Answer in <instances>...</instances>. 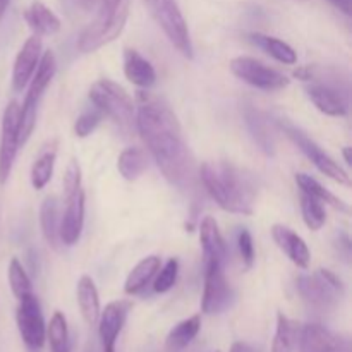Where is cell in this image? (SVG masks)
Here are the masks:
<instances>
[{
    "instance_id": "6da1fadb",
    "label": "cell",
    "mask_w": 352,
    "mask_h": 352,
    "mask_svg": "<svg viewBox=\"0 0 352 352\" xmlns=\"http://www.w3.org/2000/svg\"><path fill=\"white\" fill-rule=\"evenodd\" d=\"M136 127L164 177L181 191L195 188V158L177 116L162 96L138 93Z\"/></svg>"
},
{
    "instance_id": "7a4b0ae2",
    "label": "cell",
    "mask_w": 352,
    "mask_h": 352,
    "mask_svg": "<svg viewBox=\"0 0 352 352\" xmlns=\"http://www.w3.org/2000/svg\"><path fill=\"white\" fill-rule=\"evenodd\" d=\"M199 179L222 210L239 215L253 213L258 188L246 170L229 162H205L199 167Z\"/></svg>"
},
{
    "instance_id": "3957f363",
    "label": "cell",
    "mask_w": 352,
    "mask_h": 352,
    "mask_svg": "<svg viewBox=\"0 0 352 352\" xmlns=\"http://www.w3.org/2000/svg\"><path fill=\"white\" fill-rule=\"evenodd\" d=\"M129 6L131 0H100V9L95 21L79 36V52L91 54L112 43L126 26Z\"/></svg>"
},
{
    "instance_id": "277c9868",
    "label": "cell",
    "mask_w": 352,
    "mask_h": 352,
    "mask_svg": "<svg viewBox=\"0 0 352 352\" xmlns=\"http://www.w3.org/2000/svg\"><path fill=\"white\" fill-rule=\"evenodd\" d=\"M64 213L60 215V239L64 246H74L85 226V189L81 167L76 160L69 162L64 174Z\"/></svg>"
},
{
    "instance_id": "5b68a950",
    "label": "cell",
    "mask_w": 352,
    "mask_h": 352,
    "mask_svg": "<svg viewBox=\"0 0 352 352\" xmlns=\"http://www.w3.org/2000/svg\"><path fill=\"white\" fill-rule=\"evenodd\" d=\"M89 100L93 105L110 117L120 129L131 131L136 126V107L129 93L112 79H98L89 88Z\"/></svg>"
},
{
    "instance_id": "8992f818",
    "label": "cell",
    "mask_w": 352,
    "mask_h": 352,
    "mask_svg": "<svg viewBox=\"0 0 352 352\" xmlns=\"http://www.w3.org/2000/svg\"><path fill=\"white\" fill-rule=\"evenodd\" d=\"M55 72H57V58H55L54 52L47 50L41 55L40 62L36 65L33 78L30 79V88H28L26 98H24L23 105H19V141L21 144L26 143L30 136L33 134L34 126H36V112L40 100L43 96L45 89L54 79Z\"/></svg>"
},
{
    "instance_id": "52a82bcc",
    "label": "cell",
    "mask_w": 352,
    "mask_h": 352,
    "mask_svg": "<svg viewBox=\"0 0 352 352\" xmlns=\"http://www.w3.org/2000/svg\"><path fill=\"white\" fill-rule=\"evenodd\" d=\"M148 12L153 17L165 36L172 45L184 55L186 58L195 57L191 34H189L188 23L181 12L177 0H143Z\"/></svg>"
},
{
    "instance_id": "ba28073f",
    "label": "cell",
    "mask_w": 352,
    "mask_h": 352,
    "mask_svg": "<svg viewBox=\"0 0 352 352\" xmlns=\"http://www.w3.org/2000/svg\"><path fill=\"white\" fill-rule=\"evenodd\" d=\"M301 298L316 309H332L344 296V285L336 274L320 268L315 274H301L296 280Z\"/></svg>"
},
{
    "instance_id": "9c48e42d",
    "label": "cell",
    "mask_w": 352,
    "mask_h": 352,
    "mask_svg": "<svg viewBox=\"0 0 352 352\" xmlns=\"http://www.w3.org/2000/svg\"><path fill=\"white\" fill-rule=\"evenodd\" d=\"M277 126L284 131L285 136L296 144V146L301 150V153L322 172L323 175L330 177L332 181L339 182L342 186H351V177L322 146H320L316 141H313L305 131H301L299 127H296L294 124L289 122L287 119H277Z\"/></svg>"
},
{
    "instance_id": "30bf717a",
    "label": "cell",
    "mask_w": 352,
    "mask_h": 352,
    "mask_svg": "<svg viewBox=\"0 0 352 352\" xmlns=\"http://www.w3.org/2000/svg\"><path fill=\"white\" fill-rule=\"evenodd\" d=\"M229 67L237 79L248 82L253 88L263 89V91H278V89L287 88L289 82H291V79L278 72L277 69L268 67L258 58L248 57V55L234 57Z\"/></svg>"
},
{
    "instance_id": "8fae6325",
    "label": "cell",
    "mask_w": 352,
    "mask_h": 352,
    "mask_svg": "<svg viewBox=\"0 0 352 352\" xmlns=\"http://www.w3.org/2000/svg\"><path fill=\"white\" fill-rule=\"evenodd\" d=\"M16 323L24 346L31 352H40L47 342V325H45L43 311L36 296H24L19 299L16 311Z\"/></svg>"
},
{
    "instance_id": "7c38bea8",
    "label": "cell",
    "mask_w": 352,
    "mask_h": 352,
    "mask_svg": "<svg viewBox=\"0 0 352 352\" xmlns=\"http://www.w3.org/2000/svg\"><path fill=\"white\" fill-rule=\"evenodd\" d=\"M19 146V103L12 100L3 110L0 129V186L9 181Z\"/></svg>"
},
{
    "instance_id": "4fadbf2b",
    "label": "cell",
    "mask_w": 352,
    "mask_h": 352,
    "mask_svg": "<svg viewBox=\"0 0 352 352\" xmlns=\"http://www.w3.org/2000/svg\"><path fill=\"white\" fill-rule=\"evenodd\" d=\"M306 95L320 112L332 117H346L349 112V95L347 88H342L339 82L323 81L320 78L308 79Z\"/></svg>"
},
{
    "instance_id": "5bb4252c",
    "label": "cell",
    "mask_w": 352,
    "mask_h": 352,
    "mask_svg": "<svg viewBox=\"0 0 352 352\" xmlns=\"http://www.w3.org/2000/svg\"><path fill=\"white\" fill-rule=\"evenodd\" d=\"M205 289L201 298V311L205 315H219L232 302V289L226 277V265L205 263Z\"/></svg>"
},
{
    "instance_id": "9a60e30c",
    "label": "cell",
    "mask_w": 352,
    "mask_h": 352,
    "mask_svg": "<svg viewBox=\"0 0 352 352\" xmlns=\"http://www.w3.org/2000/svg\"><path fill=\"white\" fill-rule=\"evenodd\" d=\"M299 347L301 352H351V340L318 323H308L301 327Z\"/></svg>"
},
{
    "instance_id": "2e32d148",
    "label": "cell",
    "mask_w": 352,
    "mask_h": 352,
    "mask_svg": "<svg viewBox=\"0 0 352 352\" xmlns=\"http://www.w3.org/2000/svg\"><path fill=\"white\" fill-rule=\"evenodd\" d=\"M129 301H113L105 306L98 316V333L102 340L103 352H116V344L126 325L127 315H129Z\"/></svg>"
},
{
    "instance_id": "e0dca14e",
    "label": "cell",
    "mask_w": 352,
    "mask_h": 352,
    "mask_svg": "<svg viewBox=\"0 0 352 352\" xmlns=\"http://www.w3.org/2000/svg\"><path fill=\"white\" fill-rule=\"evenodd\" d=\"M41 58V36L33 34L24 41L14 60L12 67V89L16 93L23 91L28 86L30 79L33 78L36 65Z\"/></svg>"
},
{
    "instance_id": "ac0fdd59",
    "label": "cell",
    "mask_w": 352,
    "mask_h": 352,
    "mask_svg": "<svg viewBox=\"0 0 352 352\" xmlns=\"http://www.w3.org/2000/svg\"><path fill=\"white\" fill-rule=\"evenodd\" d=\"M272 237L277 243V246L287 254L289 260L299 268H308L309 261H311V253H309L308 244L305 243L301 236L294 232L289 227L282 226V223H275L272 227Z\"/></svg>"
},
{
    "instance_id": "d6986e66",
    "label": "cell",
    "mask_w": 352,
    "mask_h": 352,
    "mask_svg": "<svg viewBox=\"0 0 352 352\" xmlns=\"http://www.w3.org/2000/svg\"><path fill=\"white\" fill-rule=\"evenodd\" d=\"M199 243H201L205 263H220L226 265L227 261V246L223 241L219 223L213 217H205L199 226Z\"/></svg>"
},
{
    "instance_id": "ffe728a7",
    "label": "cell",
    "mask_w": 352,
    "mask_h": 352,
    "mask_svg": "<svg viewBox=\"0 0 352 352\" xmlns=\"http://www.w3.org/2000/svg\"><path fill=\"white\" fill-rule=\"evenodd\" d=\"M124 74L127 81L141 89H150L157 82L155 67L134 48L124 50Z\"/></svg>"
},
{
    "instance_id": "44dd1931",
    "label": "cell",
    "mask_w": 352,
    "mask_h": 352,
    "mask_svg": "<svg viewBox=\"0 0 352 352\" xmlns=\"http://www.w3.org/2000/svg\"><path fill=\"white\" fill-rule=\"evenodd\" d=\"M40 226L48 246L55 251H60L64 246L60 239V210H58V199L54 195L47 196L41 203Z\"/></svg>"
},
{
    "instance_id": "7402d4cb",
    "label": "cell",
    "mask_w": 352,
    "mask_h": 352,
    "mask_svg": "<svg viewBox=\"0 0 352 352\" xmlns=\"http://www.w3.org/2000/svg\"><path fill=\"white\" fill-rule=\"evenodd\" d=\"M24 19H26V23L30 24V28L38 36H52V34H57L62 26L57 14L52 9H48L40 0L31 2V6L24 10Z\"/></svg>"
},
{
    "instance_id": "603a6c76",
    "label": "cell",
    "mask_w": 352,
    "mask_h": 352,
    "mask_svg": "<svg viewBox=\"0 0 352 352\" xmlns=\"http://www.w3.org/2000/svg\"><path fill=\"white\" fill-rule=\"evenodd\" d=\"M76 298H78L79 311H81L82 318L89 327L95 325L98 322L100 316V296L98 289H96L95 282L88 275H82L78 280V287H76Z\"/></svg>"
},
{
    "instance_id": "cb8c5ba5",
    "label": "cell",
    "mask_w": 352,
    "mask_h": 352,
    "mask_svg": "<svg viewBox=\"0 0 352 352\" xmlns=\"http://www.w3.org/2000/svg\"><path fill=\"white\" fill-rule=\"evenodd\" d=\"M244 122H246L254 143L261 148V151H265L267 155H274L275 141L270 133V126H268V120L267 117H265V113H261L260 110L254 109V107L248 105L246 109H244Z\"/></svg>"
},
{
    "instance_id": "d4e9b609",
    "label": "cell",
    "mask_w": 352,
    "mask_h": 352,
    "mask_svg": "<svg viewBox=\"0 0 352 352\" xmlns=\"http://www.w3.org/2000/svg\"><path fill=\"white\" fill-rule=\"evenodd\" d=\"M160 258L146 256L129 272L124 284V292L127 296H136L146 289V285L153 280L155 275L160 270Z\"/></svg>"
},
{
    "instance_id": "484cf974",
    "label": "cell",
    "mask_w": 352,
    "mask_h": 352,
    "mask_svg": "<svg viewBox=\"0 0 352 352\" xmlns=\"http://www.w3.org/2000/svg\"><path fill=\"white\" fill-rule=\"evenodd\" d=\"M201 329V316L195 315L191 318L182 320L181 323L174 327V329L168 332L167 340H165V347L168 352H182L192 340L196 339V336L199 333Z\"/></svg>"
},
{
    "instance_id": "4316f807",
    "label": "cell",
    "mask_w": 352,
    "mask_h": 352,
    "mask_svg": "<svg viewBox=\"0 0 352 352\" xmlns=\"http://www.w3.org/2000/svg\"><path fill=\"white\" fill-rule=\"evenodd\" d=\"M248 38H250L256 47H260L261 50L267 52L270 57H274L275 60L280 62V64L294 65L296 62H298V54H296L294 48H292L291 45L285 43V41L278 40V38L268 36V34L263 33H251Z\"/></svg>"
},
{
    "instance_id": "83f0119b",
    "label": "cell",
    "mask_w": 352,
    "mask_h": 352,
    "mask_svg": "<svg viewBox=\"0 0 352 352\" xmlns=\"http://www.w3.org/2000/svg\"><path fill=\"white\" fill-rule=\"evenodd\" d=\"M299 333H301V325L296 320L285 316L284 313H278L272 352H294L299 342Z\"/></svg>"
},
{
    "instance_id": "f1b7e54d",
    "label": "cell",
    "mask_w": 352,
    "mask_h": 352,
    "mask_svg": "<svg viewBox=\"0 0 352 352\" xmlns=\"http://www.w3.org/2000/svg\"><path fill=\"white\" fill-rule=\"evenodd\" d=\"M296 182H298L301 192H306V195L313 196V198L318 199V201L323 203V205H330L332 208L340 210V212H346V213L349 212V206H347L339 196H336L332 191L323 188V186L320 184L315 177H311V175L299 172V174H296Z\"/></svg>"
},
{
    "instance_id": "f546056e",
    "label": "cell",
    "mask_w": 352,
    "mask_h": 352,
    "mask_svg": "<svg viewBox=\"0 0 352 352\" xmlns=\"http://www.w3.org/2000/svg\"><path fill=\"white\" fill-rule=\"evenodd\" d=\"M55 158H57V141L54 140L38 155L33 167H31V186L34 189H43L50 182L52 174H54Z\"/></svg>"
},
{
    "instance_id": "4dcf8cb0",
    "label": "cell",
    "mask_w": 352,
    "mask_h": 352,
    "mask_svg": "<svg viewBox=\"0 0 352 352\" xmlns=\"http://www.w3.org/2000/svg\"><path fill=\"white\" fill-rule=\"evenodd\" d=\"M117 168L126 181H136L146 170V157L140 148H126L117 158Z\"/></svg>"
},
{
    "instance_id": "1f68e13d",
    "label": "cell",
    "mask_w": 352,
    "mask_h": 352,
    "mask_svg": "<svg viewBox=\"0 0 352 352\" xmlns=\"http://www.w3.org/2000/svg\"><path fill=\"white\" fill-rule=\"evenodd\" d=\"M47 340L50 344V352H71V339L64 313H54L50 325L47 327Z\"/></svg>"
},
{
    "instance_id": "d6a6232c",
    "label": "cell",
    "mask_w": 352,
    "mask_h": 352,
    "mask_svg": "<svg viewBox=\"0 0 352 352\" xmlns=\"http://www.w3.org/2000/svg\"><path fill=\"white\" fill-rule=\"evenodd\" d=\"M299 205H301L302 220H305L306 227H308L309 230H320L325 226L327 212L323 203H320L318 199L306 195V192H301V203H299Z\"/></svg>"
},
{
    "instance_id": "836d02e7",
    "label": "cell",
    "mask_w": 352,
    "mask_h": 352,
    "mask_svg": "<svg viewBox=\"0 0 352 352\" xmlns=\"http://www.w3.org/2000/svg\"><path fill=\"white\" fill-rule=\"evenodd\" d=\"M7 278H9V285L12 294L17 299L24 298V296L31 294L33 292V285H31L30 275L26 274L24 267L21 265V261L17 258H12L7 268Z\"/></svg>"
},
{
    "instance_id": "e575fe53",
    "label": "cell",
    "mask_w": 352,
    "mask_h": 352,
    "mask_svg": "<svg viewBox=\"0 0 352 352\" xmlns=\"http://www.w3.org/2000/svg\"><path fill=\"white\" fill-rule=\"evenodd\" d=\"M177 275H179V261L175 258H170L167 263L164 265V268L158 270L157 278L153 282V291L157 294H165V292L170 291L172 287L177 282Z\"/></svg>"
},
{
    "instance_id": "d590c367",
    "label": "cell",
    "mask_w": 352,
    "mask_h": 352,
    "mask_svg": "<svg viewBox=\"0 0 352 352\" xmlns=\"http://www.w3.org/2000/svg\"><path fill=\"white\" fill-rule=\"evenodd\" d=\"M102 119H103V113L100 112L96 107H93V109H89V110H85V112H82L74 122L76 136L88 138L89 134L95 133V129L100 126Z\"/></svg>"
},
{
    "instance_id": "8d00e7d4",
    "label": "cell",
    "mask_w": 352,
    "mask_h": 352,
    "mask_svg": "<svg viewBox=\"0 0 352 352\" xmlns=\"http://www.w3.org/2000/svg\"><path fill=\"white\" fill-rule=\"evenodd\" d=\"M237 250H239L241 260H243L244 267L251 268L254 263V244L253 237H251L250 230L241 229L237 234Z\"/></svg>"
},
{
    "instance_id": "74e56055",
    "label": "cell",
    "mask_w": 352,
    "mask_h": 352,
    "mask_svg": "<svg viewBox=\"0 0 352 352\" xmlns=\"http://www.w3.org/2000/svg\"><path fill=\"white\" fill-rule=\"evenodd\" d=\"M327 2L332 3L333 7L344 12L346 16H351V9H352V0H327Z\"/></svg>"
},
{
    "instance_id": "f35d334b",
    "label": "cell",
    "mask_w": 352,
    "mask_h": 352,
    "mask_svg": "<svg viewBox=\"0 0 352 352\" xmlns=\"http://www.w3.org/2000/svg\"><path fill=\"white\" fill-rule=\"evenodd\" d=\"M230 352H254V349L246 342H234L232 347H230Z\"/></svg>"
},
{
    "instance_id": "ab89813d",
    "label": "cell",
    "mask_w": 352,
    "mask_h": 352,
    "mask_svg": "<svg viewBox=\"0 0 352 352\" xmlns=\"http://www.w3.org/2000/svg\"><path fill=\"white\" fill-rule=\"evenodd\" d=\"M9 3H10V0H0V21H2L3 16H6Z\"/></svg>"
},
{
    "instance_id": "60d3db41",
    "label": "cell",
    "mask_w": 352,
    "mask_h": 352,
    "mask_svg": "<svg viewBox=\"0 0 352 352\" xmlns=\"http://www.w3.org/2000/svg\"><path fill=\"white\" fill-rule=\"evenodd\" d=\"M342 155H344V160H346V164L347 165H351L352 164V158H351V148L349 146H346L342 150Z\"/></svg>"
},
{
    "instance_id": "b9f144b4",
    "label": "cell",
    "mask_w": 352,
    "mask_h": 352,
    "mask_svg": "<svg viewBox=\"0 0 352 352\" xmlns=\"http://www.w3.org/2000/svg\"><path fill=\"white\" fill-rule=\"evenodd\" d=\"M217 352H220V351H217Z\"/></svg>"
}]
</instances>
